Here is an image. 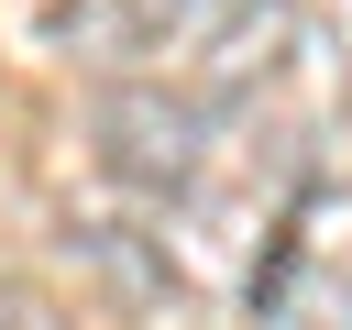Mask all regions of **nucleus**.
<instances>
[{
	"label": "nucleus",
	"instance_id": "1",
	"mask_svg": "<svg viewBox=\"0 0 352 330\" xmlns=\"http://www.w3.org/2000/svg\"><path fill=\"white\" fill-rule=\"evenodd\" d=\"M88 143H99V165H110L132 198L187 209V198L209 187V165H220V110L187 99V88H165V77H110V88L88 99Z\"/></svg>",
	"mask_w": 352,
	"mask_h": 330
},
{
	"label": "nucleus",
	"instance_id": "3",
	"mask_svg": "<svg viewBox=\"0 0 352 330\" xmlns=\"http://www.w3.org/2000/svg\"><path fill=\"white\" fill-rule=\"evenodd\" d=\"M231 22H242V0H132V77L187 88V77L220 55Z\"/></svg>",
	"mask_w": 352,
	"mask_h": 330
},
{
	"label": "nucleus",
	"instance_id": "5",
	"mask_svg": "<svg viewBox=\"0 0 352 330\" xmlns=\"http://www.w3.org/2000/svg\"><path fill=\"white\" fill-rule=\"evenodd\" d=\"M0 330H77L44 286H22V275H0Z\"/></svg>",
	"mask_w": 352,
	"mask_h": 330
},
{
	"label": "nucleus",
	"instance_id": "2",
	"mask_svg": "<svg viewBox=\"0 0 352 330\" xmlns=\"http://www.w3.org/2000/svg\"><path fill=\"white\" fill-rule=\"evenodd\" d=\"M286 55H308V22H297V0H242V22H231V33H220V55L187 77V99L231 110V99L275 88V77H286Z\"/></svg>",
	"mask_w": 352,
	"mask_h": 330
},
{
	"label": "nucleus",
	"instance_id": "4",
	"mask_svg": "<svg viewBox=\"0 0 352 330\" xmlns=\"http://www.w3.org/2000/svg\"><path fill=\"white\" fill-rule=\"evenodd\" d=\"M66 242L99 264V286H110L121 308H176V264H165V231H132V220H77Z\"/></svg>",
	"mask_w": 352,
	"mask_h": 330
}]
</instances>
